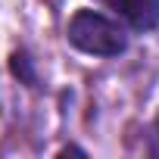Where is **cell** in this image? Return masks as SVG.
I'll return each mask as SVG.
<instances>
[{
    "label": "cell",
    "instance_id": "cell-2",
    "mask_svg": "<svg viewBox=\"0 0 159 159\" xmlns=\"http://www.w3.org/2000/svg\"><path fill=\"white\" fill-rule=\"evenodd\" d=\"M100 3L112 7L137 31H153L159 25V0H100Z\"/></svg>",
    "mask_w": 159,
    "mask_h": 159
},
{
    "label": "cell",
    "instance_id": "cell-3",
    "mask_svg": "<svg viewBox=\"0 0 159 159\" xmlns=\"http://www.w3.org/2000/svg\"><path fill=\"white\" fill-rule=\"evenodd\" d=\"M13 72H16V75L22 78V81H28V84L34 81V72H31V59H28L25 53H16V56H13Z\"/></svg>",
    "mask_w": 159,
    "mask_h": 159
},
{
    "label": "cell",
    "instance_id": "cell-1",
    "mask_svg": "<svg viewBox=\"0 0 159 159\" xmlns=\"http://www.w3.org/2000/svg\"><path fill=\"white\" fill-rule=\"evenodd\" d=\"M69 44L91 56H119L125 50L128 38L116 19H109L97 10H78L69 22Z\"/></svg>",
    "mask_w": 159,
    "mask_h": 159
},
{
    "label": "cell",
    "instance_id": "cell-4",
    "mask_svg": "<svg viewBox=\"0 0 159 159\" xmlns=\"http://www.w3.org/2000/svg\"><path fill=\"white\" fill-rule=\"evenodd\" d=\"M150 140H153V153L159 156V119L153 122V134H150Z\"/></svg>",
    "mask_w": 159,
    "mask_h": 159
}]
</instances>
